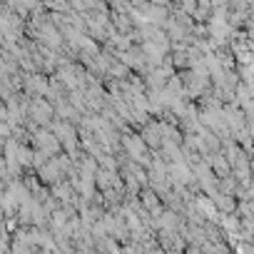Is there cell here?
I'll return each mask as SVG.
<instances>
[{"instance_id": "1", "label": "cell", "mask_w": 254, "mask_h": 254, "mask_svg": "<svg viewBox=\"0 0 254 254\" xmlns=\"http://www.w3.org/2000/svg\"><path fill=\"white\" fill-rule=\"evenodd\" d=\"M33 150H40L53 160V157L63 155V142L48 130V127H38V130L33 132Z\"/></svg>"}, {"instance_id": "2", "label": "cell", "mask_w": 254, "mask_h": 254, "mask_svg": "<svg viewBox=\"0 0 254 254\" xmlns=\"http://www.w3.org/2000/svg\"><path fill=\"white\" fill-rule=\"evenodd\" d=\"M23 92L28 97H48L50 95V77L45 72H35V75H28L25 72V85H23Z\"/></svg>"}, {"instance_id": "3", "label": "cell", "mask_w": 254, "mask_h": 254, "mask_svg": "<svg viewBox=\"0 0 254 254\" xmlns=\"http://www.w3.org/2000/svg\"><path fill=\"white\" fill-rule=\"evenodd\" d=\"M38 177H40V185H48V187H55L58 182H63V180H67V175H65V170L60 167V162L53 157L43 170H38Z\"/></svg>"}, {"instance_id": "4", "label": "cell", "mask_w": 254, "mask_h": 254, "mask_svg": "<svg viewBox=\"0 0 254 254\" xmlns=\"http://www.w3.org/2000/svg\"><path fill=\"white\" fill-rule=\"evenodd\" d=\"M204 160H207V165H209V170L214 172L217 180L232 177V165H229V160H227L222 152H217V155H207Z\"/></svg>"}, {"instance_id": "5", "label": "cell", "mask_w": 254, "mask_h": 254, "mask_svg": "<svg viewBox=\"0 0 254 254\" xmlns=\"http://www.w3.org/2000/svg\"><path fill=\"white\" fill-rule=\"evenodd\" d=\"M214 199V204H217V209H219V214H237V209H239V202H237V197H229V194H217V197H212Z\"/></svg>"}]
</instances>
